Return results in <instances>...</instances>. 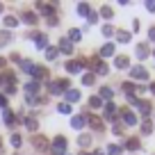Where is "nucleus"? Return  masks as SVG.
Here are the masks:
<instances>
[{"instance_id":"43","label":"nucleus","mask_w":155,"mask_h":155,"mask_svg":"<svg viewBox=\"0 0 155 155\" xmlns=\"http://www.w3.org/2000/svg\"><path fill=\"white\" fill-rule=\"evenodd\" d=\"M16 94V84H7V89H5V96H14Z\"/></svg>"},{"instance_id":"35","label":"nucleus","mask_w":155,"mask_h":155,"mask_svg":"<svg viewBox=\"0 0 155 155\" xmlns=\"http://www.w3.org/2000/svg\"><path fill=\"white\" fill-rule=\"evenodd\" d=\"M112 94H114V91H112L110 87H103V89H101V101H103V98H105V101H110Z\"/></svg>"},{"instance_id":"41","label":"nucleus","mask_w":155,"mask_h":155,"mask_svg":"<svg viewBox=\"0 0 155 155\" xmlns=\"http://www.w3.org/2000/svg\"><path fill=\"white\" fill-rule=\"evenodd\" d=\"M116 39H119L121 44H128V41H130V32H119V34H116Z\"/></svg>"},{"instance_id":"8","label":"nucleus","mask_w":155,"mask_h":155,"mask_svg":"<svg viewBox=\"0 0 155 155\" xmlns=\"http://www.w3.org/2000/svg\"><path fill=\"white\" fill-rule=\"evenodd\" d=\"M84 123H87V116H84V114H75V116L71 119V126L75 128V130H82Z\"/></svg>"},{"instance_id":"29","label":"nucleus","mask_w":155,"mask_h":155,"mask_svg":"<svg viewBox=\"0 0 155 155\" xmlns=\"http://www.w3.org/2000/svg\"><path fill=\"white\" fill-rule=\"evenodd\" d=\"M139 146H141L139 139H128V141H126V148H128V150H139Z\"/></svg>"},{"instance_id":"22","label":"nucleus","mask_w":155,"mask_h":155,"mask_svg":"<svg viewBox=\"0 0 155 155\" xmlns=\"http://www.w3.org/2000/svg\"><path fill=\"white\" fill-rule=\"evenodd\" d=\"M78 14H80V16H84V18H87V16L91 14V7H89L87 2H80V5H78Z\"/></svg>"},{"instance_id":"30","label":"nucleus","mask_w":155,"mask_h":155,"mask_svg":"<svg viewBox=\"0 0 155 155\" xmlns=\"http://www.w3.org/2000/svg\"><path fill=\"white\" fill-rule=\"evenodd\" d=\"M78 144L82 146V148H87V146L91 144V137H89V135H80V137H78Z\"/></svg>"},{"instance_id":"45","label":"nucleus","mask_w":155,"mask_h":155,"mask_svg":"<svg viewBox=\"0 0 155 155\" xmlns=\"http://www.w3.org/2000/svg\"><path fill=\"white\" fill-rule=\"evenodd\" d=\"M2 107H7V96L5 94H0V110H2Z\"/></svg>"},{"instance_id":"27","label":"nucleus","mask_w":155,"mask_h":155,"mask_svg":"<svg viewBox=\"0 0 155 155\" xmlns=\"http://www.w3.org/2000/svg\"><path fill=\"white\" fill-rule=\"evenodd\" d=\"M137 110H139L144 116H146V114H150V105H148L146 101H139V103H137Z\"/></svg>"},{"instance_id":"16","label":"nucleus","mask_w":155,"mask_h":155,"mask_svg":"<svg viewBox=\"0 0 155 155\" xmlns=\"http://www.w3.org/2000/svg\"><path fill=\"white\" fill-rule=\"evenodd\" d=\"M148 53H150V50H148V46H146V44H139V46H137V50H135V55L139 59H146V57H148Z\"/></svg>"},{"instance_id":"4","label":"nucleus","mask_w":155,"mask_h":155,"mask_svg":"<svg viewBox=\"0 0 155 155\" xmlns=\"http://www.w3.org/2000/svg\"><path fill=\"white\" fill-rule=\"evenodd\" d=\"M84 64H87V59H73V62H66V64H64V68H66L68 73H80Z\"/></svg>"},{"instance_id":"13","label":"nucleus","mask_w":155,"mask_h":155,"mask_svg":"<svg viewBox=\"0 0 155 155\" xmlns=\"http://www.w3.org/2000/svg\"><path fill=\"white\" fill-rule=\"evenodd\" d=\"M32 78H34V80L39 82V80H44V78H48V71H46L44 66H34V71H32Z\"/></svg>"},{"instance_id":"5","label":"nucleus","mask_w":155,"mask_h":155,"mask_svg":"<svg viewBox=\"0 0 155 155\" xmlns=\"http://www.w3.org/2000/svg\"><path fill=\"white\" fill-rule=\"evenodd\" d=\"M2 116H5V126L14 130V128H16V123H18V119H16V114H14V112H12V110H5V114H2Z\"/></svg>"},{"instance_id":"51","label":"nucleus","mask_w":155,"mask_h":155,"mask_svg":"<svg viewBox=\"0 0 155 155\" xmlns=\"http://www.w3.org/2000/svg\"><path fill=\"white\" fill-rule=\"evenodd\" d=\"M150 91H153V96H155V82H153V84H150Z\"/></svg>"},{"instance_id":"56","label":"nucleus","mask_w":155,"mask_h":155,"mask_svg":"<svg viewBox=\"0 0 155 155\" xmlns=\"http://www.w3.org/2000/svg\"><path fill=\"white\" fill-rule=\"evenodd\" d=\"M82 155H89V153H82Z\"/></svg>"},{"instance_id":"12","label":"nucleus","mask_w":155,"mask_h":155,"mask_svg":"<svg viewBox=\"0 0 155 155\" xmlns=\"http://www.w3.org/2000/svg\"><path fill=\"white\" fill-rule=\"evenodd\" d=\"M37 9L41 12V14H46L50 18L53 16V12H55V5H46V2H37Z\"/></svg>"},{"instance_id":"3","label":"nucleus","mask_w":155,"mask_h":155,"mask_svg":"<svg viewBox=\"0 0 155 155\" xmlns=\"http://www.w3.org/2000/svg\"><path fill=\"white\" fill-rule=\"evenodd\" d=\"M30 141H32L34 150H41V153H44V150H48V148H50V141L46 139L44 135H34V137H32V139H30Z\"/></svg>"},{"instance_id":"39","label":"nucleus","mask_w":155,"mask_h":155,"mask_svg":"<svg viewBox=\"0 0 155 155\" xmlns=\"http://www.w3.org/2000/svg\"><path fill=\"white\" fill-rule=\"evenodd\" d=\"M141 132H144V135H150V132H153V123L144 121V123H141Z\"/></svg>"},{"instance_id":"37","label":"nucleus","mask_w":155,"mask_h":155,"mask_svg":"<svg viewBox=\"0 0 155 155\" xmlns=\"http://www.w3.org/2000/svg\"><path fill=\"white\" fill-rule=\"evenodd\" d=\"M123 91H126L128 96H135V84L132 82H123Z\"/></svg>"},{"instance_id":"38","label":"nucleus","mask_w":155,"mask_h":155,"mask_svg":"<svg viewBox=\"0 0 155 155\" xmlns=\"http://www.w3.org/2000/svg\"><path fill=\"white\" fill-rule=\"evenodd\" d=\"M57 110L62 112V114H71V112H73V107L68 105V103H59V107H57Z\"/></svg>"},{"instance_id":"40","label":"nucleus","mask_w":155,"mask_h":155,"mask_svg":"<svg viewBox=\"0 0 155 155\" xmlns=\"http://www.w3.org/2000/svg\"><path fill=\"white\" fill-rule=\"evenodd\" d=\"M101 16H103V18H112V16H114V12H112V7H103V9H101Z\"/></svg>"},{"instance_id":"25","label":"nucleus","mask_w":155,"mask_h":155,"mask_svg":"<svg viewBox=\"0 0 155 155\" xmlns=\"http://www.w3.org/2000/svg\"><path fill=\"white\" fill-rule=\"evenodd\" d=\"M105 105V103L101 101V96H91L89 98V107H91V110H98V107H103Z\"/></svg>"},{"instance_id":"26","label":"nucleus","mask_w":155,"mask_h":155,"mask_svg":"<svg viewBox=\"0 0 155 155\" xmlns=\"http://www.w3.org/2000/svg\"><path fill=\"white\" fill-rule=\"evenodd\" d=\"M12 41V32L9 30H2V32H0V46H7Z\"/></svg>"},{"instance_id":"15","label":"nucleus","mask_w":155,"mask_h":155,"mask_svg":"<svg viewBox=\"0 0 155 155\" xmlns=\"http://www.w3.org/2000/svg\"><path fill=\"white\" fill-rule=\"evenodd\" d=\"M105 116H107V121H114V116H116L114 103H105Z\"/></svg>"},{"instance_id":"31","label":"nucleus","mask_w":155,"mask_h":155,"mask_svg":"<svg viewBox=\"0 0 155 155\" xmlns=\"http://www.w3.org/2000/svg\"><path fill=\"white\" fill-rule=\"evenodd\" d=\"M94 80H96V75H94V73H84V75H82V84H87V87H91Z\"/></svg>"},{"instance_id":"1","label":"nucleus","mask_w":155,"mask_h":155,"mask_svg":"<svg viewBox=\"0 0 155 155\" xmlns=\"http://www.w3.org/2000/svg\"><path fill=\"white\" fill-rule=\"evenodd\" d=\"M66 148H68V141H66V137H55L53 139V144H50V153L53 155H66Z\"/></svg>"},{"instance_id":"21","label":"nucleus","mask_w":155,"mask_h":155,"mask_svg":"<svg viewBox=\"0 0 155 155\" xmlns=\"http://www.w3.org/2000/svg\"><path fill=\"white\" fill-rule=\"evenodd\" d=\"M23 21H25V23H28V25H37V14H32V12H23Z\"/></svg>"},{"instance_id":"10","label":"nucleus","mask_w":155,"mask_h":155,"mask_svg":"<svg viewBox=\"0 0 155 155\" xmlns=\"http://www.w3.org/2000/svg\"><path fill=\"white\" fill-rule=\"evenodd\" d=\"M57 50H59V53H66V55H71V53H73V44L68 41L66 37H64L62 41H59V48H57Z\"/></svg>"},{"instance_id":"52","label":"nucleus","mask_w":155,"mask_h":155,"mask_svg":"<svg viewBox=\"0 0 155 155\" xmlns=\"http://www.w3.org/2000/svg\"><path fill=\"white\" fill-rule=\"evenodd\" d=\"M94 155H105V153H103V150H96V153H94Z\"/></svg>"},{"instance_id":"19","label":"nucleus","mask_w":155,"mask_h":155,"mask_svg":"<svg viewBox=\"0 0 155 155\" xmlns=\"http://www.w3.org/2000/svg\"><path fill=\"white\" fill-rule=\"evenodd\" d=\"M25 91H28L30 96H34V94L39 91V82H37V80H30V82L25 84Z\"/></svg>"},{"instance_id":"6","label":"nucleus","mask_w":155,"mask_h":155,"mask_svg":"<svg viewBox=\"0 0 155 155\" xmlns=\"http://www.w3.org/2000/svg\"><path fill=\"white\" fill-rule=\"evenodd\" d=\"M130 75L135 78V80H146V78H148V71H146L144 66H132L130 68Z\"/></svg>"},{"instance_id":"9","label":"nucleus","mask_w":155,"mask_h":155,"mask_svg":"<svg viewBox=\"0 0 155 155\" xmlns=\"http://www.w3.org/2000/svg\"><path fill=\"white\" fill-rule=\"evenodd\" d=\"M119 114H121V119H123V121H126V126H135V123H137V116L132 114L130 110H121V112H119Z\"/></svg>"},{"instance_id":"33","label":"nucleus","mask_w":155,"mask_h":155,"mask_svg":"<svg viewBox=\"0 0 155 155\" xmlns=\"http://www.w3.org/2000/svg\"><path fill=\"white\" fill-rule=\"evenodd\" d=\"M94 73H98V75H107V73H110V68H107L105 62H101V64L96 66V71H94Z\"/></svg>"},{"instance_id":"11","label":"nucleus","mask_w":155,"mask_h":155,"mask_svg":"<svg viewBox=\"0 0 155 155\" xmlns=\"http://www.w3.org/2000/svg\"><path fill=\"white\" fill-rule=\"evenodd\" d=\"M34 41H37V48L39 50H44V48H48V37H46V34H34Z\"/></svg>"},{"instance_id":"28","label":"nucleus","mask_w":155,"mask_h":155,"mask_svg":"<svg viewBox=\"0 0 155 155\" xmlns=\"http://www.w3.org/2000/svg\"><path fill=\"white\" fill-rule=\"evenodd\" d=\"M57 55H59V50H57V48H46V59H48V62L57 59Z\"/></svg>"},{"instance_id":"49","label":"nucleus","mask_w":155,"mask_h":155,"mask_svg":"<svg viewBox=\"0 0 155 155\" xmlns=\"http://www.w3.org/2000/svg\"><path fill=\"white\" fill-rule=\"evenodd\" d=\"M48 25H57V16H50V18H48Z\"/></svg>"},{"instance_id":"53","label":"nucleus","mask_w":155,"mask_h":155,"mask_svg":"<svg viewBox=\"0 0 155 155\" xmlns=\"http://www.w3.org/2000/svg\"><path fill=\"white\" fill-rule=\"evenodd\" d=\"M0 153H2V139H0Z\"/></svg>"},{"instance_id":"24","label":"nucleus","mask_w":155,"mask_h":155,"mask_svg":"<svg viewBox=\"0 0 155 155\" xmlns=\"http://www.w3.org/2000/svg\"><path fill=\"white\" fill-rule=\"evenodd\" d=\"M25 128H28L30 132H34L39 128V121H37V119H32V116H28V119H25Z\"/></svg>"},{"instance_id":"48","label":"nucleus","mask_w":155,"mask_h":155,"mask_svg":"<svg viewBox=\"0 0 155 155\" xmlns=\"http://www.w3.org/2000/svg\"><path fill=\"white\" fill-rule=\"evenodd\" d=\"M148 39H150V41H155V28L148 30Z\"/></svg>"},{"instance_id":"2","label":"nucleus","mask_w":155,"mask_h":155,"mask_svg":"<svg viewBox=\"0 0 155 155\" xmlns=\"http://www.w3.org/2000/svg\"><path fill=\"white\" fill-rule=\"evenodd\" d=\"M68 80H55V82H50L48 84V91H50V96H59V94H64V91H68Z\"/></svg>"},{"instance_id":"20","label":"nucleus","mask_w":155,"mask_h":155,"mask_svg":"<svg viewBox=\"0 0 155 155\" xmlns=\"http://www.w3.org/2000/svg\"><path fill=\"white\" fill-rule=\"evenodd\" d=\"M114 55V44H105L101 48V57H112Z\"/></svg>"},{"instance_id":"34","label":"nucleus","mask_w":155,"mask_h":155,"mask_svg":"<svg viewBox=\"0 0 155 155\" xmlns=\"http://www.w3.org/2000/svg\"><path fill=\"white\" fill-rule=\"evenodd\" d=\"M9 141H12V146H14V148H21V144H23V137H21V135H16V132H14Z\"/></svg>"},{"instance_id":"55","label":"nucleus","mask_w":155,"mask_h":155,"mask_svg":"<svg viewBox=\"0 0 155 155\" xmlns=\"http://www.w3.org/2000/svg\"><path fill=\"white\" fill-rule=\"evenodd\" d=\"M0 84H2V78H0Z\"/></svg>"},{"instance_id":"42","label":"nucleus","mask_w":155,"mask_h":155,"mask_svg":"<svg viewBox=\"0 0 155 155\" xmlns=\"http://www.w3.org/2000/svg\"><path fill=\"white\" fill-rule=\"evenodd\" d=\"M103 34H105V37H112V34H114V28H112V25H103Z\"/></svg>"},{"instance_id":"36","label":"nucleus","mask_w":155,"mask_h":155,"mask_svg":"<svg viewBox=\"0 0 155 155\" xmlns=\"http://www.w3.org/2000/svg\"><path fill=\"white\" fill-rule=\"evenodd\" d=\"M107 155H121V146L110 144V146H107Z\"/></svg>"},{"instance_id":"50","label":"nucleus","mask_w":155,"mask_h":155,"mask_svg":"<svg viewBox=\"0 0 155 155\" xmlns=\"http://www.w3.org/2000/svg\"><path fill=\"white\" fill-rule=\"evenodd\" d=\"M5 64H7V59H5V57H0V68H5Z\"/></svg>"},{"instance_id":"7","label":"nucleus","mask_w":155,"mask_h":155,"mask_svg":"<svg viewBox=\"0 0 155 155\" xmlns=\"http://www.w3.org/2000/svg\"><path fill=\"white\" fill-rule=\"evenodd\" d=\"M87 123L94 128V130H103V128H105V126H103V119H101V116H96V114H89L87 116Z\"/></svg>"},{"instance_id":"46","label":"nucleus","mask_w":155,"mask_h":155,"mask_svg":"<svg viewBox=\"0 0 155 155\" xmlns=\"http://www.w3.org/2000/svg\"><path fill=\"white\" fill-rule=\"evenodd\" d=\"M87 21H89V23H96V21H98V16H96V14H94V12H91V14L87 16Z\"/></svg>"},{"instance_id":"54","label":"nucleus","mask_w":155,"mask_h":155,"mask_svg":"<svg viewBox=\"0 0 155 155\" xmlns=\"http://www.w3.org/2000/svg\"><path fill=\"white\" fill-rule=\"evenodd\" d=\"M0 12H2V2H0Z\"/></svg>"},{"instance_id":"18","label":"nucleus","mask_w":155,"mask_h":155,"mask_svg":"<svg viewBox=\"0 0 155 155\" xmlns=\"http://www.w3.org/2000/svg\"><path fill=\"white\" fill-rule=\"evenodd\" d=\"M80 37H82V32H80V30L78 28H71V32H68V41H71V44H75V41H80Z\"/></svg>"},{"instance_id":"17","label":"nucleus","mask_w":155,"mask_h":155,"mask_svg":"<svg viewBox=\"0 0 155 155\" xmlns=\"http://www.w3.org/2000/svg\"><path fill=\"white\" fill-rule=\"evenodd\" d=\"M78 101H80V91H78V89H68L66 91V103L71 105V103H78Z\"/></svg>"},{"instance_id":"57","label":"nucleus","mask_w":155,"mask_h":155,"mask_svg":"<svg viewBox=\"0 0 155 155\" xmlns=\"http://www.w3.org/2000/svg\"><path fill=\"white\" fill-rule=\"evenodd\" d=\"M153 55H155V50H153Z\"/></svg>"},{"instance_id":"23","label":"nucleus","mask_w":155,"mask_h":155,"mask_svg":"<svg viewBox=\"0 0 155 155\" xmlns=\"http://www.w3.org/2000/svg\"><path fill=\"white\" fill-rule=\"evenodd\" d=\"M34 66H37V64H32V62H30V59H21V68H23L25 73H30V75H32Z\"/></svg>"},{"instance_id":"14","label":"nucleus","mask_w":155,"mask_h":155,"mask_svg":"<svg viewBox=\"0 0 155 155\" xmlns=\"http://www.w3.org/2000/svg\"><path fill=\"white\" fill-rule=\"evenodd\" d=\"M114 66L116 68H128V66H130V59H128L126 55H119V57L114 59Z\"/></svg>"},{"instance_id":"32","label":"nucleus","mask_w":155,"mask_h":155,"mask_svg":"<svg viewBox=\"0 0 155 155\" xmlns=\"http://www.w3.org/2000/svg\"><path fill=\"white\" fill-rule=\"evenodd\" d=\"M16 25H18L16 16H5V28H16Z\"/></svg>"},{"instance_id":"44","label":"nucleus","mask_w":155,"mask_h":155,"mask_svg":"<svg viewBox=\"0 0 155 155\" xmlns=\"http://www.w3.org/2000/svg\"><path fill=\"white\" fill-rule=\"evenodd\" d=\"M146 9H148L150 14H155V0H148V2H146Z\"/></svg>"},{"instance_id":"47","label":"nucleus","mask_w":155,"mask_h":155,"mask_svg":"<svg viewBox=\"0 0 155 155\" xmlns=\"http://www.w3.org/2000/svg\"><path fill=\"white\" fill-rule=\"evenodd\" d=\"M121 132H123V126H119V123H116V126H114V135H121Z\"/></svg>"}]
</instances>
